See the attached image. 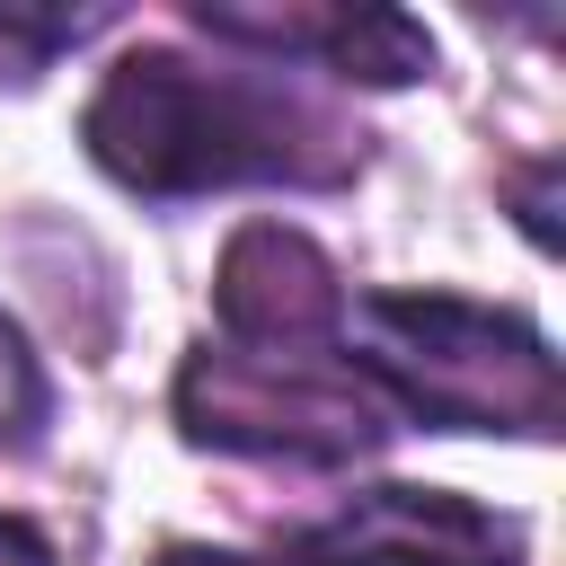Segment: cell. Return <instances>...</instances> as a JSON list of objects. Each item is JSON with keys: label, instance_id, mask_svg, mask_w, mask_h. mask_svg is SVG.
Returning a JSON list of instances; mask_svg holds the SVG:
<instances>
[{"label": "cell", "instance_id": "3", "mask_svg": "<svg viewBox=\"0 0 566 566\" xmlns=\"http://www.w3.org/2000/svg\"><path fill=\"white\" fill-rule=\"evenodd\" d=\"M177 424L212 451H248V460H292V469H336L380 451L389 407L371 398V380L354 363L327 354H239V345H203L177 371Z\"/></svg>", "mask_w": 566, "mask_h": 566}, {"label": "cell", "instance_id": "2", "mask_svg": "<svg viewBox=\"0 0 566 566\" xmlns=\"http://www.w3.org/2000/svg\"><path fill=\"white\" fill-rule=\"evenodd\" d=\"M336 345L389 416L433 433H557V354L513 310L460 292H363Z\"/></svg>", "mask_w": 566, "mask_h": 566}, {"label": "cell", "instance_id": "1", "mask_svg": "<svg viewBox=\"0 0 566 566\" xmlns=\"http://www.w3.org/2000/svg\"><path fill=\"white\" fill-rule=\"evenodd\" d=\"M80 133L88 159L150 203L221 186H336L354 168V133L310 88H283L274 62L212 71L186 53H133L97 80Z\"/></svg>", "mask_w": 566, "mask_h": 566}, {"label": "cell", "instance_id": "4", "mask_svg": "<svg viewBox=\"0 0 566 566\" xmlns=\"http://www.w3.org/2000/svg\"><path fill=\"white\" fill-rule=\"evenodd\" d=\"M345 301L354 292L336 283V265L292 221H248L212 274V310L239 354H318V345H336Z\"/></svg>", "mask_w": 566, "mask_h": 566}, {"label": "cell", "instance_id": "5", "mask_svg": "<svg viewBox=\"0 0 566 566\" xmlns=\"http://www.w3.org/2000/svg\"><path fill=\"white\" fill-rule=\"evenodd\" d=\"M44 407H53V389H44V371H35V354H27V336L0 318V442H27L35 424H44Z\"/></svg>", "mask_w": 566, "mask_h": 566}, {"label": "cell", "instance_id": "6", "mask_svg": "<svg viewBox=\"0 0 566 566\" xmlns=\"http://www.w3.org/2000/svg\"><path fill=\"white\" fill-rule=\"evenodd\" d=\"M0 566H53V548H44L27 522H9V513H0Z\"/></svg>", "mask_w": 566, "mask_h": 566}]
</instances>
